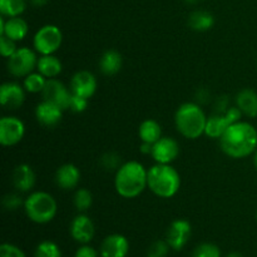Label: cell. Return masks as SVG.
<instances>
[{
    "label": "cell",
    "mask_w": 257,
    "mask_h": 257,
    "mask_svg": "<svg viewBox=\"0 0 257 257\" xmlns=\"http://www.w3.org/2000/svg\"><path fill=\"white\" fill-rule=\"evenodd\" d=\"M32 2L33 5H35V7H43V5H45L48 3V0H30Z\"/></svg>",
    "instance_id": "cell-39"
},
{
    "label": "cell",
    "mask_w": 257,
    "mask_h": 257,
    "mask_svg": "<svg viewBox=\"0 0 257 257\" xmlns=\"http://www.w3.org/2000/svg\"><path fill=\"white\" fill-rule=\"evenodd\" d=\"M27 8L25 0H0V13L5 18L20 17Z\"/></svg>",
    "instance_id": "cell-26"
},
{
    "label": "cell",
    "mask_w": 257,
    "mask_h": 257,
    "mask_svg": "<svg viewBox=\"0 0 257 257\" xmlns=\"http://www.w3.org/2000/svg\"><path fill=\"white\" fill-rule=\"evenodd\" d=\"M241 117H242V112L237 107L227 108L226 112L208 117L205 135L213 140H220L230 125L241 120Z\"/></svg>",
    "instance_id": "cell-8"
},
{
    "label": "cell",
    "mask_w": 257,
    "mask_h": 257,
    "mask_svg": "<svg viewBox=\"0 0 257 257\" xmlns=\"http://www.w3.org/2000/svg\"><path fill=\"white\" fill-rule=\"evenodd\" d=\"M69 232L73 240L77 241L80 245L89 243L95 235L94 222H93L89 216L80 212L70 222Z\"/></svg>",
    "instance_id": "cell-12"
},
{
    "label": "cell",
    "mask_w": 257,
    "mask_h": 257,
    "mask_svg": "<svg viewBox=\"0 0 257 257\" xmlns=\"http://www.w3.org/2000/svg\"><path fill=\"white\" fill-rule=\"evenodd\" d=\"M18 50L17 42L9 39L5 35H0V53L4 58H10Z\"/></svg>",
    "instance_id": "cell-32"
},
{
    "label": "cell",
    "mask_w": 257,
    "mask_h": 257,
    "mask_svg": "<svg viewBox=\"0 0 257 257\" xmlns=\"http://www.w3.org/2000/svg\"><path fill=\"white\" fill-rule=\"evenodd\" d=\"M188 25L196 32H207L215 25V18L211 13L205 10L193 12L188 18Z\"/></svg>",
    "instance_id": "cell-25"
},
{
    "label": "cell",
    "mask_w": 257,
    "mask_h": 257,
    "mask_svg": "<svg viewBox=\"0 0 257 257\" xmlns=\"http://www.w3.org/2000/svg\"><path fill=\"white\" fill-rule=\"evenodd\" d=\"M29 32V25L23 18H0V35H5L14 42L24 39Z\"/></svg>",
    "instance_id": "cell-17"
},
{
    "label": "cell",
    "mask_w": 257,
    "mask_h": 257,
    "mask_svg": "<svg viewBox=\"0 0 257 257\" xmlns=\"http://www.w3.org/2000/svg\"><path fill=\"white\" fill-rule=\"evenodd\" d=\"M34 257H63L62 250L54 241H42L34 251Z\"/></svg>",
    "instance_id": "cell-29"
},
{
    "label": "cell",
    "mask_w": 257,
    "mask_h": 257,
    "mask_svg": "<svg viewBox=\"0 0 257 257\" xmlns=\"http://www.w3.org/2000/svg\"><path fill=\"white\" fill-rule=\"evenodd\" d=\"M192 235V225L188 220L178 218L172 221L166 232V241L170 245L171 250L181 251L190 241Z\"/></svg>",
    "instance_id": "cell-10"
},
{
    "label": "cell",
    "mask_w": 257,
    "mask_h": 257,
    "mask_svg": "<svg viewBox=\"0 0 257 257\" xmlns=\"http://www.w3.org/2000/svg\"><path fill=\"white\" fill-rule=\"evenodd\" d=\"M152 158L156 163L171 165L180 156V145L171 137H162L153 145Z\"/></svg>",
    "instance_id": "cell-13"
},
{
    "label": "cell",
    "mask_w": 257,
    "mask_h": 257,
    "mask_svg": "<svg viewBox=\"0 0 257 257\" xmlns=\"http://www.w3.org/2000/svg\"><path fill=\"white\" fill-rule=\"evenodd\" d=\"M24 211L32 222L45 225L54 220L58 212V205L50 193L35 191L24 200Z\"/></svg>",
    "instance_id": "cell-5"
},
{
    "label": "cell",
    "mask_w": 257,
    "mask_h": 257,
    "mask_svg": "<svg viewBox=\"0 0 257 257\" xmlns=\"http://www.w3.org/2000/svg\"><path fill=\"white\" fill-rule=\"evenodd\" d=\"M64 110L57 104L43 99L35 108V118L44 127H55L60 123Z\"/></svg>",
    "instance_id": "cell-18"
},
{
    "label": "cell",
    "mask_w": 257,
    "mask_h": 257,
    "mask_svg": "<svg viewBox=\"0 0 257 257\" xmlns=\"http://www.w3.org/2000/svg\"><path fill=\"white\" fill-rule=\"evenodd\" d=\"M37 70L47 79H52V78H57L62 73L63 64L59 58L55 57L54 54L42 55L38 59Z\"/></svg>",
    "instance_id": "cell-23"
},
{
    "label": "cell",
    "mask_w": 257,
    "mask_h": 257,
    "mask_svg": "<svg viewBox=\"0 0 257 257\" xmlns=\"http://www.w3.org/2000/svg\"><path fill=\"white\" fill-rule=\"evenodd\" d=\"M253 165H255V167L257 170V150L255 151V153H253Z\"/></svg>",
    "instance_id": "cell-41"
},
{
    "label": "cell",
    "mask_w": 257,
    "mask_h": 257,
    "mask_svg": "<svg viewBox=\"0 0 257 257\" xmlns=\"http://www.w3.org/2000/svg\"><path fill=\"white\" fill-rule=\"evenodd\" d=\"M97 78L88 70H79L75 73L70 80V90L73 94L83 98H92L97 90Z\"/></svg>",
    "instance_id": "cell-14"
},
{
    "label": "cell",
    "mask_w": 257,
    "mask_h": 257,
    "mask_svg": "<svg viewBox=\"0 0 257 257\" xmlns=\"http://www.w3.org/2000/svg\"><path fill=\"white\" fill-rule=\"evenodd\" d=\"M171 247L166 240H157L148 247L147 257H167Z\"/></svg>",
    "instance_id": "cell-31"
},
{
    "label": "cell",
    "mask_w": 257,
    "mask_h": 257,
    "mask_svg": "<svg viewBox=\"0 0 257 257\" xmlns=\"http://www.w3.org/2000/svg\"><path fill=\"white\" fill-rule=\"evenodd\" d=\"M152 150H153V145H151V143H146V142H142V145H141V153H143V155H152Z\"/></svg>",
    "instance_id": "cell-38"
},
{
    "label": "cell",
    "mask_w": 257,
    "mask_h": 257,
    "mask_svg": "<svg viewBox=\"0 0 257 257\" xmlns=\"http://www.w3.org/2000/svg\"><path fill=\"white\" fill-rule=\"evenodd\" d=\"M0 257H27L24 251L13 243H3L0 246Z\"/></svg>",
    "instance_id": "cell-35"
},
{
    "label": "cell",
    "mask_w": 257,
    "mask_h": 257,
    "mask_svg": "<svg viewBox=\"0 0 257 257\" xmlns=\"http://www.w3.org/2000/svg\"><path fill=\"white\" fill-rule=\"evenodd\" d=\"M73 202H74L75 208H77L79 212H87L93 203L92 192H90L89 190H87V188H78L74 193Z\"/></svg>",
    "instance_id": "cell-28"
},
{
    "label": "cell",
    "mask_w": 257,
    "mask_h": 257,
    "mask_svg": "<svg viewBox=\"0 0 257 257\" xmlns=\"http://www.w3.org/2000/svg\"><path fill=\"white\" fill-rule=\"evenodd\" d=\"M191 257H221V250L215 243L203 242L193 250Z\"/></svg>",
    "instance_id": "cell-30"
},
{
    "label": "cell",
    "mask_w": 257,
    "mask_h": 257,
    "mask_svg": "<svg viewBox=\"0 0 257 257\" xmlns=\"http://www.w3.org/2000/svg\"><path fill=\"white\" fill-rule=\"evenodd\" d=\"M3 206L8 211H17L20 206H24V201L17 193H9L3 198Z\"/></svg>",
    "instance_id": "cell-34"
},
{
    "label": "cell",
    "mask_w": 257,
    "mask_h": 257,
    "mask_svg": "<svg viewBox=\"0 0 257 257\" xmlns=\"http://www.w3.org/2000/svg\"><path fill=\"white\" fill-rule=\"evenodd\" d=\"M25 88L15 82H7L0 87V102L5 109L14 110L23 105L25 100Z\"/></svg>",
    "instance_id": "cell-15"
},
{
    "label": "cell",
    "mask_w": 257,
    "mask_h": 257,
    "mask_svg": "<svg viewBox=\"0 0 257 257\" xmlns=\"http://www.w3.org/2000/svg\"><path fill=\"white\" fill-rule=\"evenodd\" d=\"M12 181L14 187L19 192H29L35 185V173L29 165H18L12 173Z\"/></svg>",
    "instance_id": "cell-20"
},
{
    "label": "cell",
    "mask_w": 257,
    "mask_h": 257,
    "mask_svg": "<svg viewBox=\"0 0 257 257\" xmlns=\"http://www.w3.org/2000/svg\"><path fill=\"white\" fill-rule=\"evenodd\" d=\"M148 188L160 198H172L181 188V176L171 165L156 163L148 170Z\"/></svg>",
    "instance_id": "cell-4"
},
{
    "label": "cell",
    "mask_w": 257,
    "mask_h": 257,
    "mask_svg": "<svg viewBox=\"0 0 257 257\" xmlns=\"http://www.w3.org/2000/svg\"><path fill=\"white\" fill-rule=\"evenodd\" d=\"M227 257H245L241 252H237V251H233V252H230Z\"/></svg>",
    "instance_id": "cell-40"
},
{
    "label": "cell",
    "mask_w": 257,
    "mask_h": 257,
    "mask_svg": "<svg viewBox=\"0 0 257 257\" xmlns=\"http://www.w3.org/2000/svg\"><path fill=\"white\" fill-rule=\"evenodd\" d=\"M123 58L119 52L114 49L105 50L99 60V68L104 75H114L122 69Z\"/></svg>",
    "instance_id": "cell-22"
},
{
    "label": "cell",
    "mask_w": 257,
    "mask_h": 257,
    "mask_svg": "<svg viewBox=\"0 0 257 257\" xmlns=\"http://www.w3.org/2000/svg\"><path fill=\"white\" fill-rule=\"evenodd\" d=\"M236 107L248 118L257 117V92L245 88L236 95Z\"/></svg>",
    "instance_id": "cell-21"
},
{
    "label": "cell",
    "mask_w": 257,
    "mask_h": 257,
    "mask_svg": "<svg viewBox=\"0 0 257 257\" xmlns=\"http://www.w3.org/2000/svg\"><path fill=\"white\" fill-rule=\"evenodd\" d=\"M25 135V125L22 119L7 115L0 119V143L4 147H13L22 142Z\"/></svg>",
    "instance_id": "cell-9"
},
{
    "label": "cell",
    "mask_w": 257,
    "mask_h": 257,
    "mask_svg": "<svg viewBox=\"0 0 257 257\" xmlns=\"http://www.w3.org/2000/svg\"><path fill=\"white\" fill-rule=\"evenodd\" d=\"M80 182V171L73 163L62 165L55 172V183L64 191L74 190Z\"/></svg>",
    "instance_id": "cell-19"
},
{
    "label": "cell",
    "mask_w": 257,
    "mask_h": 257,
    "mask_svg": "<svg viewBox=\"0 0 257 257\" xmlns=\"http://www.w3.org/2000/svg\"><path fill=\"white\" fill-rule=\"evenodd\" d=\"M88 102H89V99H87V98L79 97V95H75L72 93L69 109L74 113H83L88 108Z\"/></svg>",
    "instance_id": "cell-36"
},
{
    "label": "cell",
    "mask_w": 257,
    "mask_h": 257,
    "mask_svg": "<svg viewBox=\"0 0 257 257\" xmlns=\"http://www.w3.org/2000/svg\"><path fill=\"white\" fill-rule=\"evenodd\" d=\"M38 59L39 58L30 48H18L17 52L8 58V70L13 77L25 78L37 69Z\"/></svg>",
    "instance_id": "cell-7"
},
{
    "label": "cell",
    "mask_w": 257,
    "mask_h": 257,
    "mask_svg": "<svg viewBox=\"0 0 257 257\" xmlns=\"http://www.w3.org/2000/svg\"><path fill=\"white\" fill-rule=\"evenodd\" d=\"M43 99L52 102L62 108L63 110L69 109L70 99H72V90L68 89L57 78L47 80L44 90H43Z\"/></svg>",
    "instance_id": "cell-11"
},
{
    "label": "cell",
    "mask_w": 257,
    "mask_h": 257,
    "mask_svg": "<svg viewBox=\"0 0 257 257\" xmlns=\"http://www.w3.org/2000/svg\"><path fill=\"white\" fill-rule=\"evenodd\" d=\"M138 135L142 142L155 145L157 141L162 138V127L155 119H146L141 123Z\"/></svg>",
    "instance_id": "cell-24"
},
{
    "label": "cell",
    "mask_w": 257,
    "mask_h": 257,
    "mask_svg": "<svg viewBox=\"0 0 257 257\" xmlns=\"http://www.w3.org/2000/svg\"><path fill=\"white\" fill-rule=\"evenodd\" d=\"M47 78L43 74H40L39 72H33L24 78L23 87L25 88L28 93H33V94L43 93L45 84H47Z\"/></svg>",
    "instance_id": "cell-27"
},
{
    "label": "cell",
    "mask_w": 257,
    "mask_h": 257,
    "mask_svg": "<svg viewBox=\"0 0 257 257\" xmlns=\"http://www.w3.org/2000/svg\"><path fill=\"white\" fill-rule=\"evenodd\" d=\"M256 220H257V211H256Z\"/></svg>",
    "instance_id": "cell-43"
},
{
    "label": "cell",
    "mask_w": 257,
    "mask_h": 257,
    "mask_svg": "<svg viewBox=\"0 0 257 257\" xmlns=\"http://www.w3.org/2000/svg\"><path fill=\"white\" fill-rule=\"evenodd\" d=\"M220 147L226 156L235 160L248 157L257 150V130L251 123L238 120L220 138Z\"/></svg>",
    "instance_id": "cell-1"
},
{
    "label": "cell",
    "mask_w": 257,
    "mask_h": 257,
    "mask_svg": "<svg viewBox=\"0 0 257 257\" xmlns=\"http://www.w3.org/2000/svg\"><path fill=\"white\" fill-rule=\"evenodd\" d=\"M63 33L57 25L47 24L38 29L33 38V47L40 55H52L62 47Z\"/></svg>",
    "instance_id": "cell-6"
},
{
    "label": "cell",
    "mask_w": 257,
    "mask_h": 257,
    "mask_svg": "<svg viewBox=\"0 0 257 257\" xmlns=\"http://www.w3.org/2000/svg\"><path fill=\"white\" fill-rule=\"evenodd\" d=\"M114 188L123 198H136L148 188V170L138 161H130L115 172Z\"/></svg>",
    "instance_id": "cell-2"
},
{
    "label": "cell",
    "mask_w": 257,
    "mask_h": 257,
    "mask_svg": "<svg viewBox=\"0 0 257 257\" xmlns=\"http://www.w3.org/2000/svg\"><path fill=\"white\" fill-rule=\"evenodd\" d=\"M188 3H197V2H200V0H187Z\"/></svg>",
    "instance_id": "cell-42"
},
{
    "label": "cell",
    "mask_w": 257,
    "mask_h": 257,
    "mask_svg": "<svg viewBox=\"0 0 257 257\" xmlns=\"http://www.w3.org/2000/svg\"><path fill=\"white\" fill-rule=\"evenodd\" d=\"M130 252V241L120 233H112L103 240L100 245V257H127Z\"/></svg>",
    "instance_id": "cell-16"
},
{
    "label": "cell",
    "mask_w": 257,
    "mask_h": 257,
    "mask_svg": "<svg viewBox=\"0 0 257 257\" xmlns=\"http://www.w3.org/2000/svg\"><path fill=\"white\" fill-rule=\"evenodd\" d=\"M98 255L99 253H98V251L94 247L89 246L88 243H84V245H80L77 248L74 257H98Z\"/></svg>",
    "instance_id": "cell-37"
},
{
    "label": "cell",
    "mask_w": 257,
    "mask_h": 257,
    "mask_svg": "<svg viewBox=\"0 0 257 257\" xmlns=\"http://www.w3.org/2000/svg\"><path fill=\"white\" fill-rule=\"evenodd\" d=\"M100 163H102V166L105 170H118L122 166L120 157L114 152L105 153L102 157V160H100Z\"/></svg>",
    "instance_id": "cell-33"
},
{
    "label": "cell",
    "mask_w": 257,
    "mask_h": 257,
    "mask_svg": "<svg viewBox=\"0 0 257 257\" xmlns=\"http://www.w3.org/2000/svg\"><path fill=\"white\" fill-rule=\"evenodd\" d=\"M207 118L200 105L187 102L176 110L175 124L181 136L187 140H197L205 135Z\"/></svg>",
    "instance_id": "cell-3"
}]
</instances>
